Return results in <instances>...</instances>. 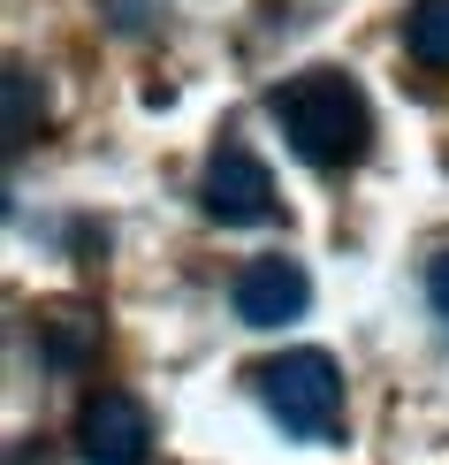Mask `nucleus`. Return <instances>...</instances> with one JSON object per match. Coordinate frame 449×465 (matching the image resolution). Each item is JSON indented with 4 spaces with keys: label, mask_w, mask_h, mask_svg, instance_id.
I'll return each mask as SVG.
<instances>
[{
    "label": "nucleus",
    "mask_w": 449,
    "mask_h": 465,
    "mask_svg": "<svg viewBox=\"0 0 449 465\" xmlns=\"http://www.w3.org/2000/svg\"><path fill=\"white\" fill-rule=\"evenodd\" d=\"M267 114L282 123L289 153H298L305 168H320V176L358 168L366 145H374V100L358 92L350 69H298V76H282V84L267 92Z\"/></svg>",
    "instance_id": "f257e3e1"
},
{
    "label": "nucleus",
    "mask_w": 449,
    "mask_h": 465,
    "mask_svg": "<svg viewBox=\"0 0 449 465\" xmlns=\"http://www.w3.org/2000/svg\"><path fill=\"white\" fill-rule=\"evenodd\" d=\"M229 305H237L244 328H282L312 305V275L298 260H251L237 282H229Z\"/></svg>",
    "instance_id": "39448f33"
},
{
    "label": "nucleus",
    "mask_w": 449,
    "mask_h": 465,
    "mask_svg": "<svg viewBox=\"0 0 449 465\" xmlns=\"http://www.w3.org/2000/svg\"><path fill=\"white\" fill-rule=\"evenodd\" d=\"M251 381H259V404L267 420L289 435V442H336L343 435V366L327 351H282L267 366H251Z\"/></svg>",
    "instance_id": "f03ea898"
},
{
    "label": "nucleus",
    "mask_w": 449,
    "mask_h": 465,
    "mask_svg": "<svg viewBox=\"0 0 449 465\" xmlns=\"http://www.w3.org/2000/svg\"><path fill=\"white\" fill-rule=\"evenodd\" d=\"M199 206L221 229H259V222H275V176H267V161L251 145H221L199 176Z\"/></svg>",
    "instance_id": "7ed1b4c3"
},
{
    "label": "nucleus",
    "mask_w": 449,
    "mask_h": 465,
    "mask_svg": "<svg viewBox=\"0 0 449 465\" xmlns=\"http://www.w3.org/2000/svg\"><path fill=\"white\" fill-rule=\"evenodd\" d=\"M404 54L419 69H449V0H419L404 15Z\"/></svg>",
    "instance_id": "423d86ee"
},
{
    "label": "nucleus",
    "mask_w": 449,
    "mask_h": 465,
    "mask_svg": "<svg viewBox=\"0 0 449 465\" xmlns=\"http://www.w3.org/2000/svg\"><path fill=\"white\" fill-rule=\"evenodd\" d=\"M76 458L84 465H145L152 458V412L130 390H100L76 412Z\"/></svg>",
    "instance_id": "20e7f679"
},
{
    "label": "nucleus",
    "mask_w": 449,
    "mask_h": 465,
    "mask_svg": "<svg viewBox=\"0 0 449 465\" xmlns=\"http://www.w3.org/2000/svg\"><path fill=\"white\" fill-rule=\"evenodd\" d=\"M426 305H434V321L449 328V252H442L434 267H426Z\"/></svg>",
    "instance_id": "0eeeda50"
}]
</instances>
